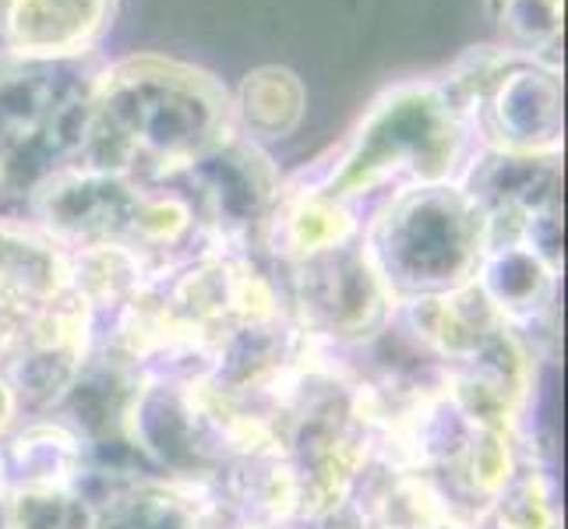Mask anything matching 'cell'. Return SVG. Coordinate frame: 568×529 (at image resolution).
Returning <instances> with one entry per match:
<instances>
[{"label":"cell","mask_w":568,"mask_h":529,"mask_svg":"<svg viewBox=\"0 0 568 529\" xmlns=\"http://www.w3.org/2000/svg\"><path fill=\"white\" fill-rule=\"evenodd\" d=\"M233 131L220 78L163 53H134L95 74L82 163L170 184Z\"/></svg>","instance_id":"obj_1"},{"label":"cell","mask_w":568,"mask_h":529,"mask_svg":"<svg viewBox=\"0 0 568 529\" xmlns=\"http://www.w3.org/2000/svg\"><path fill=\"white\" fill-rule=\"evenodd\" d=\"M268 430L290 474L297 516L339 512L375 462V424L361 382L328 349H315L283 388Z\"/></svg>","instance_id":"obj_2"},{"label":"cell","mask_w":568,"mask_h":529,"mask_svg":"<svg viewBox=\"0 0 568 529\" xmlns=\"http://www.w3.org/2000/svg\"><path fill=\"white\" fill-rule=\"evenodd\" d=\"M26 212V223L43 230L64 251L121 247L152 272L212 251L181 191L85 163L50 176L29 199Z\"/></svg>","instance_id":"obj_3"},{"label":"cell","mask_w":568,"mask_h":529,"mask_svg":"<svg viewBox=\"0 0 568 529\" xmlns=\"http://www.w3.org/2000/svg\"><path fill=\"white\" fill-rule=\"evenodd\" d=\"M474 131L448 106L438 82H403L367 106L332 163L311 176L328 199L354 205L388 184H459L474 160Z\"/></svg>","instance_id":"obj_4"},{"label":"cell","mask_w":568,"mask_h":529,"mask_svg":"<svg viewBox=\"0 0 568 529\" xmlns=\"http://www.w3.org/2000/svg\"><path fill=\"white\" fill-rule=\"evenodd\" d=\"M95 74L85 57L0 53V215L82 163Z\"/></svg>","instance_id":"obj_5"},{"label":"cell","mask_w":568,"mask_h":529,"mask_svg":"<svg viewBox=\"0 0 568 529\" xmlns=\"http://www.w3.org/2000/svg\"><path fill=\"white\" fill-rule=\"evenodd\" d=\"M361 241L392 301L414 304L477 279L487 223L459 184H417L392 194Z\"/></svg>","instance_id":"obj_6"},{"label":"cell","mask_w":568,"mask_h":529,"mask_svg":"<svg viewBox=\"0 0 568 529\" xmlns=\"http://www.w3.org/2000/svg\"><path fill=\"white\" fill-rule=\"evenodd\" d=\"M272 272L290 318L328 353H357L396 322L399 304L378 279L361 237L311 258L272 265Z\"/></svg>","instance_id":"obj_7"},{"label":"cell","mask_w":568,"mask_h":529,"mask_svg":"<svg viewBox=\"0 0 568 529\" xmlns=\"http://www.w3.org/2000/svg\"><path fill=\"white\" fill-rule=\"evenodd\" d=\"M170 187L184 194L199 233L212 251L265 262L268 223L280 205L283 176L262 145L233 131L223 145H215L181 176H173Z\"/></svg>","instance_id":"obj_8"},{"label":"cell","mask_w":568,"mask_h":529,"mask_svg":"<svg viewBox=\"0 0 568 529\" xmlns=\"http://www.w3.org/2000/svg\"><path fill=\"white\" fill-rule=\"evenodd\" d=\"M480 149L508 155H561V71L513 57L474 113Z\"/></svg>","instance_id":"obj_9"},{"label":"cell","mask_w":568,"mask_h":529,"mask_svg":"<svg viewBox=\"0 0 568 529\" xmlns=\"http://www.w3.org/2000/svg\"><path fill=\"white\" fill-rule=\"evenodd\" d=\"M474 286L498 315L537 349L540 360L558 353V286L561 268L519 241L487 244Z\"/></svg>","instance_id":"obj_10"},{"label":"cell","mask_w":568,"mask_h":529,"mask_svg":"<svg viewBox=\"0 0 568 529\" xmlns=\"http://www.w3.org/2000/svg\"><path fill=\"white\" fill-rule=\"evenodd\" d=\"M92 529H230L209 491L155 474L89 477Z\"/></svg>","instance_id":"obj_11"},{"label":"cell","mask_w":568,"mask_h":529,"mask_svg":"<svg viewBox=\"0 0 568 529\" xmlns=\"http://www.w3.org/2000/svg\"><path fill=\"white\" fill-rule=\"evenodd\" d=\"M0 474L8 495L32 487H89L92 459L85 441L61 417L39 414L0 441Z\"/></svg>","instance_id":"obj_12"},{"label":"cell","mask_w":568,"mask_h":529,"mask_svg":"<svg viewBox=\"0 0 568 529\" xmlns=\"http://www.w3.org/2000/svg\"><path fill=\"white\" fill-rule=\"evenodd\" d=\"M361 230L364 226L354 205L328 199L307 173H301L293 184H283L280 205L268 223L265 262L283 265V262L311 258V254H322L328 247H339L361 237Z\"/></svg>","instance_id":"obj_13"},{"label":"cell","mask_w":568,"mask_h":529,"mask_svg":"<svg viewBox=\"0 0 568 529\" xmlns=\"http://www.w3.org/2000/svg\"><path fill=\"white\" fill-rule=\"evenodd\" d=\"M113 0H8L0 32L14 53L32 57H85L103 35Z\"/></svg>","instance_id":"obj_14"},{"label":"cell","mask_w":568,"mask_h":529,"mask_svg":"<svg viewBox=\"0 0 568 529\" xmlns=\"http://www.w3.org/2000/svg\"><path fill=\"white\" fill-rule=\"evenodd\" d=\"M354 508L361 529H459L424 480L382 462H371Z\"/></svg>","instance_id":"obj_15"},{"label":"cell","mask_w":568,"mask_h":529,"mask_svg":"<svg viewBox=\"0 0 568 529\" xmlns=\"http://www.w3.org/2000/svg\"><path fill=\"white\" fill-rule=\"evenodd\" d=\"M307 110L304 82L290 68H254L233 95V124L247 142H283L301 128Z\"/></svg>","instance_id":"obj_16"},{"label":"cell","mask_w":568,"mask_h":529,"mask_svg":"<svg viewBox=\"0 0 568 529\" xmlns=\"http://www.w3.org/2000/svg\"><path fill=\"white\" fill-rule=\"evenodd\" d=\"M491 522L498 529H561L555 469L530 435L519 441L513 477L491 505Z\"/></svg>","instance_id":"obj_17"},{"label":"cell","mask_w":568,"mask_h":529,"mask_svg":"<svg viewBox=\"0 0 568 529\" xmlns=\"http://www.w3.org/2000/svg\"><path fill=\"white\" fill-rule=\"evenodd\" d=\"M501 50L561 71V0H484Z\"/></svg>","instance_id":"obj_18"},{"label":"cell","mask_w":568,"mask_h":529,"mask_svg":"<svg viewBox=\"0 0 568 529\" xmlns=\"http://www.w3.org/2000/svg\"><path fill=\"white\" fill-rule=\"evenodd\" d=\"M8 529H92L89 487H32V491H11Z\"/></svg>","instance_id":"obj_19"},{"label":"cell","mask_w":568,"mask_h":529,"mask_svg":"<svg viewBox=\"0 0 568 529\" xmlns=\"http://www.w3.org/2000/svg\"><path fill=\"white\" fill-rule=\"evenodd\" d=\"M230 529H361L354 501L343 505L339 512L328 516H290V519H268V522H233Z\"/></svg>","instance_id":"obj_20"},{"label":"cell","mask_w":568,"mask_h":529,"mask_svg":"<svg viewBox=\"0 0 568 529\" xmlns=\"http://www.w3.org/2000/svg\"><path fill=\"white\" fill-rule=\"evenodd\" d=\"M26 420V409H22V399L14 396L11 382L4 378V370H0V441H4L11 430Z\"/></svg>","instance_id":"obj_21"},{"label":"cell","mask_w":568,"mask_h":529,"mask_svg":"<svg viewBox=\"0 0 568 529\" xmlns=\"http://www.w3.org/2000/svg\"><path fill=\"white\" fill-rule=\"evenodd\" d=\"M0 529H8V487H4V474H0Z\"/></svg>","instance_id":"obj_22"}]
</instances>
